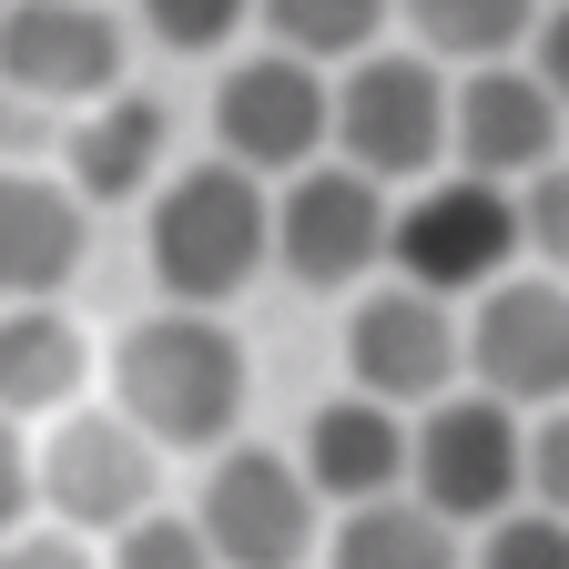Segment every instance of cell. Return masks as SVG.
I'll return each mask as SVG.
<instances>
[{
	"mask_svg": "<svg viewBox=\"0 0 569 569\" xmlns=\"http://www.w3.org/2000/svg\"><path fill=\"white\" fill-rule=\"evenodd\" d=\"M163 142H173V122H163L153 92H102L92 122H71V193H82V203H132V193H153Z\"/></svg>",
	"mask_w": 569,
	"mask_h": 569,
	"instance_id": "2e32d148",
	"label": "cell"
},
{
	"mask_svg": "<svg viewBox=\"0 0 569 569\" xmlns=\"http://www.w3.org/2000/svg\"><path fill=\"white\" fill-rule=\"evenodd\" d=\"M142 254H153L163 306H213V316H224L254 284V264L274 254V193H264V173H244L224 153L183 163L153 193V213H142Z\"/></svg>",
	"mask_w": 569,
	"mask_h": 569,
	"instance_id": "7a4b0ae2",
	"label": "cell"
},
{
	"mask_svg": "<svg viewBox=\"0 0 569 569\" xmlns=\"http://www.w3.org/2000/svg\"><path fill=\"white\" fill-rule=\"evenodd\" d=\"M264 11V31H274V51H296V61H356V51H377V31H387V0H254Z\"/></svg>",
	"mask_w": 569,
	"mask_h": 569,
	"instance_id": "ffe728a7",
	"label": "cell"
},
{
	"mask_svg": "<svg viewBox=\"0 0 569 569\" xmlns=\"http://www.w3.org/2000/svg\"><path fill=\"white\" fill-rule=\"evenodd\" d=\"M387 224H397L387 183H367L356 163H306L274 193V264L296 284H316V296H336V284L387 264Z\"/></svg>",
	"mask_w": 569,
	"mask_h": 569,
	"instance_id": "9c48e42d",
	"label": "cell"
},
{
	"mask_svg": "<svg viewBox=\"0 0 569 569\" xmlns=\"http://www.w3.org/2000/svg\"><path fill=\"white\" fill-rule=\"evenodd\" d=\"M326 142H336V82L316 61L254 51V61H234L224 82H213V153L224 163L284 183V173L326 163Z\"/></svg>",
	"mask_w": 569,
	"mask_h": 569,
	"instance_id": "8992f818",
	"label": "cell"
},
{
	"mask_svg": "<svg viewBox=\"0 0 569 569\" xmlns=\"http://www.w3.org/2000/svg\"><path fill=\"white\" fill-rule=\"evenodd\" d=\"M254 21V0H142V31L163 51H224Z\"/></svg>",
	"mask_w": 569,
	"mask_h": 569,
	"instance_id": "7402d4cb",
	"label": "cell"
},
{
	"mask_svg": "<svg viewBox=\"0 0 569 569\" xmlns=\"http://www.w3.org/2000/svg\"><path fill=\"white\" fill-rule=\"evenodd\" d=\"M407 407H387V397H326L316 417H306V488L316 498H336V509H367V498H397L407 488Z\"/></svg>",
	"mask_w": 569,
	"mask_h": 569,
	"instance_id": "5bb4252c",
	"label": "cell"
},
{
	"mask_svg": "<svg viewBox=\"0 0 569 569\" xmlns=\"http://www.w3.org/2000/svg\"><path fill=\"white\" fill-rule=\"evenodd\" d=\"M112 569H224L203 549L193 519H163V509H142L132 529H112Z\"/></svg>",
	"mask_w": 569,
	"mask_h": 569,
	"instance_id": "603a6c76",
	"label": "cell"
},
{
	"mask_svg": "<svg viewBox=\"0 0 569 569\" xmlns=\"http://www.w3.org/2000/svg\"><path fill=\"white\" fill-rule=\"evenodd\" d=\"M0 11H11V0H0Z\"/></svg>",
	"mask_w": 569,
	"mask_h": 569,
	"instance_id": "f546056e",
	"label": "cell"
},
{
	"mask_svg": "<svg viewBox=\"0 0 569 569\" xmlns=\"http://www.w3.org/2000/svg\"><path fill=\"white\" fill-rule=\"evenodd\" d=\"M112 397L153 448H224L244 417V346L213 306H163L112 346Z\"/></svg>",
	"mask_w": 569,
	"mask_h": 569,
	"instance_id": "6da1fadb",
	"label": "cell"
},
{
	"mask_svg": "<svg viewBox=\"0 0 569 569\" xmlns=\"http://www.w3.org/2000/svg\"><path fill=\"white\" fill-rule=\"evenodd\" d=\"M559 92L539 82L529 61H478L448 82V153L458 173H488V183H529L539 163H559Z\"/></svg>",
	"mask_w": 569,
	"mask_h": 569,
	"instance_id": "7c38bea8",
	"label": "cell"
},
{
	"mask_svg": "<svg viewBox=\"0 0 569 569\" xmlns=\"http://www.w3.org/2000/svg\"><path fill=\"white\" fill-rule=\"evenodd\" d=\"M529 71L559 92V112H569V0H549V21L529 31Z\"/></svg>",
	"mask_w": 569,
	"mask_h": 569,
	"instance_id": "83f0119b",
	"label": "cell"
},
{
	"mask_svg": "<svg viewBox=\"0 0 569 569\" xmlns=\"http://www.w3.org/2000/svg\"><path fill=\"white\" fill-rule=\"evenodd\" d=\"M82 367V326L61 306H0V417H61Z\"/></svg>",
	"mask_w": 569,
	"mask_h": 569,
	"instance_id": "e0dca14e",
	"label": "cell"
},
{
	"mask_svg": "<svg viewBox=\"0 0 569 569\" xmlns=\"http://www.w3.org/2000/svg\"><path fill=\"white\" fill-rule=\"evenodd\" d=\"M82 193L0 163V306H51L82 264Z\"/></svg>",
	"mask_w": 569,
	"mask_h": 569,
	"instance_id": "9a60e30c",
	"label": "cell"
},
{
	"mask_svg": "<svg viewBox=\"0 0 569 569\" xmlns=\"http://www.w3.org/2000/svg\"><path fill=\"white\" fill-rule=\"evenodd\" d=\"M478 569H569V519H549V509H529V498H519L509 519H488Z\"/></svg>",
	"mask_w": 569,
	"mask_h": 569,
	"instance_id": "44dd1931",
	"label": "cell"
},
{
	"mask_svg": "<svg viewBox=\"0 0 569 569\" xmlns=\"http://www.w3.org/2000/svg\"><path fill=\"white\" fill-rule=\"evenodd\" d=\"M468 377L509 407H569V284L498 274L468 316Z\"/></svg>",
	"mask_w": 569,
	"mask_h": 569,
	"instance_id": "30bf717a",
	"label": "cell"
},
{
	"mask_svg": "<svg viewBox=\"0 0 569 569\" xmlns=\"http://www.w3.org/2000/svg\"><path fill=\"white\" fill-rule=\"evenodd\" d=\"M407 498H427L448 529H488L529 498V417L488 387H448L407 427Z\"/></svg>",
	"mask_w": 569,
	"mask_h": 569,
	"instance_id": "3957f363",
	"label": "cell"
},
{
	"mask_svg": "<svg viewBox=\"0 0 569 569\" xmlns=\"http://www.w3.org/2000/svg\"><path fill=\"white\" fill-rule=\"evenodd\" d=\"M31 478H41V498H51V519L61 529H132L142 509H153V438L112 407H61V427H51V448L31 458Z\"/></svg>",
	"mask_w": 569,
	"mask_h": 569,
	"instance_id": "8fae6325",
	"label": "cell"
},
{
	"mask_svg": "<svg viewBox=\"0 0 569 569\" xmlns=\"http://www.w3.org/2000/svg\"><path fill=\"white\" fill-rule=\"evenodd\" d=\"M336 163L367 183H427L448 163V71L427 51H356L336 82Z\"/></svg>",
	"mask_w": 569,
	"mask_h": 569,
	"instance_id": "5b68a950",
	"label": "cell"
},
{
	"mask_svg": "<svg viewBox=\"0 0 569 569\" xmlns=\"http://www.w3.org/2000/svg\"><path fill=\"white\" fill-rule=\"evenodd\" d=\"M31 498H41V478H31V448H21V417H0V539L21 529Z\"/></svg>",
	"mask_w": 569,
	"mask_h": 569,
	"instance_id": "484cf974",
	"label": "cell"
},
{
	"mask_svg": "<svg viewBox=\"0 0 569 569\" xmlns=\"http://www.w3.org/2000/svg\"><path fill=\"white\" fill-rule=\"evenodd\" d=\"M407 31L427 61L478 71V61H509L539 31V0H407Z\"/></svg>",
	"mask_w": 569,
	"mask_h": 569,
	"instance_id": "d6986e66",
	"label": "cell"
},
{
	"mask_svg": "<svg viewBox=\"0 0 569 569\" xmlns=\"http://www.w3.org/2000/svg\"><path fill=\"white\" fill-rule=\"evenodd\" d=\"M529 509L569 519V407H539L529 427Z\"/></svg>",
	"mask_w": 569,
	"mask_h": 569,
	"instance_id": "d4e9b609",
	"label": "cell"
},
{
	"mask_svg": "<svg viewBox=\"0 0 569 569\" xmlns=\"http://www.w3.org/2000/svg\"><path fill=\"white\" fill-rule=\"evenodd\" d=\"M0 92H31V102L122 92V21L102 0H11L0 11Z\"/></svg>",
	"mask_w": 569,
	"mask_h": 569,
	"instance_id": "4fadbf2b",
	"label": "cell"
},
{
	"mask_svg": "<svg viewBox=\"0 0 569 569\" xmlns=\"http://www.w3.org/2000/svg\"><path fill=\"white\" fill-rule=\"evenodd\" d=\"M529 244H519V183H488V173H438L417 183V203H397L387 224V264L427 296H488Z\"/></svg>",
	"mask_w": 569,
	"mask_h": 569,
	"instance_id": "277c9868",
	"label": "cell"
},
{
	"mask_svg": "<svg viewBox=\"0 0 569 569\" xmlns=\"http://www.w3.org/2000/svg\"><path fill=\"white\" fill-rule=\"evenodd\" d=\"M346 367H356V397H387V407H438L468 367V326L448 296H427V284H377V296H356L346 316Z\"/></svg>",
	"mask_w": 569,
	"mask_h": 569,
	"instance_id": "ba28073f",
	"label": "cell"
},
{
	"mask_svg": "<svg viewBox=\"0 0 569 569\" xmlns=\"http://www.w3.org/2000/svg\"><path fill=\"white\" fill-rule=\"evenodd\" d=\"M519 244L539 254V274H569V163H539L519 183Z\"/></svg>",
	"mask_w": 569,
	"mask_h": 569,
	"instance_id": "cb8c5ba5",
	"label": "cell"
},
{
	"mask_svg": "<svg viewBox=\"0 0 569 569\" xmlns=\"http://www.w3.org/2000/svg\"><path fill=\"white\" fill-rule=\"evenodd\" d=\"M336 569H458V529L427 498H367L336 519Z\"/></svg>",
	"mask_w": 569,
	"mask_h": 569,
	"instance_id": "ac0fdd59",
	"label": "cell"
},
{
	"mask_svg": "<svg viewBox=\"0 0 569 569\" xmlns=\"http://www.w3.org/2000/svg\"><path fill=\"white\" fill-rule=\"evenodd\" d=\"M0 569H92L82 539H61V529H11L0 539Z\"/></svg>",
	"mask_w": 569,
	"mask_h": 569,
	"instance_id": "4316f807",
	"label": "cell"
},
{
	"mask_svg": "<svg viewBox=\"0 0 569 569\" xmlns=\"http://www.w3.org/2000/svg\"><path fill=\"white\" fill-rule=\"evenodd\" d=\"M193 529L224 569H306V549L326 539L316 529V488L284 448H224L203 468V498H193Z\"/></svg>",
	"mask_w": 569,
	"mask_h": 569,
	"instance_id": "52a82bcc",
	"label": "cell"
},
{
	"mask_svg": "<svg viewBox=\"0 0 569 569\" xmlns=\"http://www.w3.org/2000/svg\"><path fill=\"white\" fill-rule=\"evenodd\" d=\"M0 132H11V102H0Z\"/></svg>",
	"mask_w": 569,
	"mask_h": 569,
	"instance_id": "f1b7e54d",
	"label": "cell"
}]
</instances>
